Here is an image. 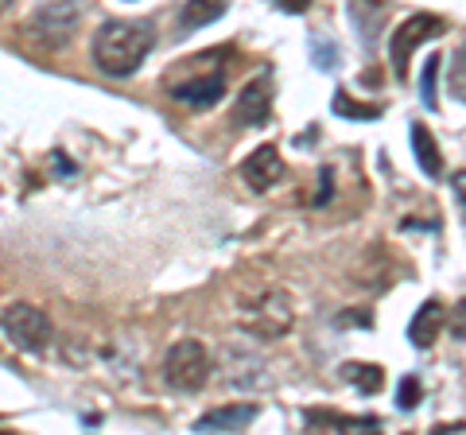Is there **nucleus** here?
Here are the masks:
<instances>
[{"instance_id": "1a4fd4ad", "label": "nucleus", "mask_w": 466, "mask_h": 435, "mask_svg": "<svg viewBox=\"0 0 466 435\" xmlns=\"http://www.w3.org/2000/svg\"><path fill=\"white\" fill-rule=\"evenodd\" d=\"M257 420V404H226V409H214L202 420H195V431H241Z\"/></svg>"}, {"instance_id": "f257e3e1", "label": "nucleus", "mask_w": 466, "mask_h": 435, "mask_svg": "<svg viewBox=\"0 0 466 435\" xmlns=\"http://www.w3.org/2000/svg\"><path fill=\"white\" fill-rule=\"evenodd\" d=\"M156 47V32L148 20H109L94 35V63L113 78H125L148 59Z\"/></svg>"}, {"instance_id": "6e6552de", "label": "nucleus", "mask_w": 466, "mask_h": 435, "mask_svg": "<svg viewBox=\"0 0 466 435\" xmlns=\"http://www.w3.org/2000/svg\"><path fill=\"white\" fill-rule=\"evenodd\" d=\"M241 179L249 183L253 191H268V187H276V183L284 179V159H280V152H276L272 144L257 148V152L241 164Z\"/></svg>"}, {"instance_id": "ddd939ff", "label": "nucleus", "mask_w": 466, "mask_h": 435, "mask_svg": "<svg viewBox=\"0 0 466 435\" xmlns=\"http://www.w3.org/2000/svg\"><path fill=\"white\" fill-rule=\"evenodd\" d=\"M342 377H346V381L350 385H358L361 389V393H381V366H366V361H346V366H342Z\"/></svg>"}, {"instance_id": "a211bd4d", "label": "nucleus", "mask_w": 466, "mask_h": 435, "mask_svg": "<svg viewBox=\"0 0 466 435\" xmlns=\"http://www.w3.org/2000/svg\"><path fill=\"white\" fill-rule=\"evenodd\" d=\"M334 113H342V117H361V121L377 117L373 106H354V101H346V94H334Z\"/></svg>"}, {"instance_id": "4be33fe9", "label": "nucleus", "mask_w": 466, "mask_h": 435, "mask_svg": "<svg viewBox=\"0 0 466 435\" xmlns=\"http://www.w3.org/2000/svg\"><path fill=\"white\" fill-rule=\"evenodd\" d=\"M431 435H466V424H440L431 428Z\"/></svg>"}, {"instance_id": "dca6fc26", "label": "nucleus", "mask_w": 466, "mask_h": 435, "mask_svg": "<svg viewBox=\"0 0 466 435\" xmlns=\"http://www.w3.org/2000/svg\"><path fill=\"white\" fill-rule=\"evenodd\" d=\"M222 5H210V8H202V5H187L183 8V27H198V24H210V20H218L222 16Z\"/></svg>"}, {"instance_id": "7ed1b4c3", "label": "nucleus", "mask_w": 466, "mask_h": 435, "mask_svg": "<svg viewBox=\"0 0 466 435\" xmlns=\"http://www.w3.org/2000/svg\"><path fill=\"white\" fill-rule=\"evenodd\" d=\"M291 319H296V308H291V296L284 288H265V292H257L253 299L241 303V315L238 323L249 330L253 339H284L291 330Z\"/></svg>"}, {"instance_id": "423d86ee", "label": "nucleus", "mask_w": 466, "mask_h": 435, "mask_svg": "<svg viewBox=\"0 0 466 435\" xmlns=\"http://www.w3.org/2000/svg\"><path fill=\"white\" fill-rule=\"evenodd\" d=\"M5 330L24 350H43L51 342V319L39 308H32V303H12L5 311Z\"/></svg>"}, {"instance_id": "9d476101", "label": "nucleus", "mask_w": 466, "mask_h": 435, "mask_svg": "<svg viewBox=\"0 0 466 435\" xmlns=\"http://www.w3.org/2000/svg\"><path fill=\"white\" fill-rule=\"evenodd\" d=\"M440 330H443V308H440V299H428L424 308L416 311L412 327H408V339H412L420 350H428V346L440 339Z\"/></svg>"}, {"instance_id": "9b49d317", "label": "nucleus", "mask_w": 466, "mask_h": 435, "mask_svg": "<svg viewBox=\"0 0 466 435\" xmlns=\"http://www.w3.org/2000/svg\"><path fill=\"white\" fill-rule=\"evenodd\" d=\"M412 148H416V159H420V167H424V176L440 179L443 176V156H440V148H435V137H431L428 125H412Z\"/></svg>"}, {"instance_id": "6ab92c4d", "label": "nucleus", "mask_w": 466, "mask_h": 435, "mask_svg": "<svg viewBox=\"0 0 466 435\" xmlns=\"http://www.w3.org/2000/svg\"><path fill=\"white\" fill-rule=\"evenodd\" d=\"M420 393H424V389H420V381L416 377H400V389H397V409H416V400H420Z\"/></svg>"}, {"instance_id": "f03ea898", "label": "nucleus", "mask_w": 466, "mask_h": 435, "mask_svg": "<svg viewBox=\"0 0 466 435\" xmlns=\"http://www.w3.org/2000/svg\"><path fill=\"white\" fill-rule=\"evenodd\" d=\"M226 51H207V55H195V59H183L179 70L167 78V90L175 101H183V106H214L218 97L226 94Z\"/></svg>"}, {"instance_id": "0eeeda50", "label": "nucleus", "mask_w": 466, "mask_h": 435, "mask_svg": "<svg viewBox=\"0 0 466 435\" xmlns=\"http://www.w3.org/2000/svg\"><path fill=\"white\" fill-rule=\"evenodd\" d=\"M268 109H272V90H268V82H265V78H253V82L238 94V101H233L229 121L241 125V128H253V125H265V121H268Z\"/></svg>"}, {"instance_id": "2eb2a0df", "label": "nucleus", "mask_w": 466, "mask_h": 435, "mask_svg": "<svg viewBox=\"0 0 466 435\" xmlns=\"http://www.w3.org/2000/svg\"><path fill=\"white\" fill-rule=\"evenodd\" d=\"M440 66H443V63L435 59V55L424 63V82H420V97H424V106H428V109L440 106V97H435V78H440Z\"/></svg>"}, {"instance_id": "f3484780", "label": "nucleus", "mask_w": 466, "mask_h": 435, "mask_svg": "<svg viewBox=\"0 0 466 435\" xmlns=\"http://www.w3.org/2000/svg\"><path fill=\"white\" fill-rule=\"evenodd\" d=\"M311 55H315V66L319 70H334V63H339V47L334 43H323V39H311Z\"/></svg>"}, {"instance_id": "20e7f679", "label": "nucleus", "mask_w": 466, "mask_h": 435, "mask_svg": "<svg viewBox=\"0 0 466 435\" xmlns=\"http://www.w3.org/2000/svg\"><path fill=\"white\" fill-rule=\"evenodd\" d=\"M164 377L171 389H183V393H195V389L207 385L210 377V350L198 339H183L175 342L167 358H164Z\"/></svg>"}, {"instance_id": "4468645a", "label": "nucleus", "mask_w": 466, "mask_h": 435, "mask_svg": "<svg viewBox=\"0 0 466 435\" xmlns=\"http://www.w3.org/2000/svg\"><path fill=\"white\" fill-rule=\"evenodd\" d=\"M447 86H451V94H455L459 101H466V43H462V47L455 51V59H451Z\"/></svg>"}, {"instance_id": "39448f33", "label": "nucleus", "mask_w": 466, "mask_h": 435, "mask_svg": "<svg viewBox=\"0 0 466 435\" xmlns=\"http://www.w3.org/2000/svg\"><path fill=\"white\" fill-rule=\"evenodd\" d=\"M443 20L431 16V12H420V16H408L397 32L389 35V55H392V75L397 78H408V63H412V51L420 43H428L435 35H443Z\"/></svg>"}, {"instance_id": "f8f14e48", "label": "nucleus", "mask_w": 466, "mask_h": 435, "mask_svg": "<svg viewBox=\"0 0 466 435\" xmlns=\"http://www.w3.org/2000/svg\"><path fill=\"white\" fill-rule=\"evenodd\" d=\"M35 27H43V32H55V39H66V32L78 24V8L75 5H47L35 12Z\"/></svg>"}, {"instance_id": "aec40b11", "label": "nucleus", "mask_w": 466, "mask_h": 435, "mask_svg": "<svg viewBox=\"0 0 466 435\" xmlns=\"http://www.w3.org/2000/svg\"><path fill=\"white\" fill-rule=\"evenodd\" d=\"M451 330H455V335H466V296L459 299V308L451 311Z\"/></svg>"}, {"instance_id": "412c9836", "label": "nucleus", "mask_w": 466, "mask_h": 435, "mask_svg": "<svg viewBox=\"0 0 466 435\" xmlns=\"http://www.w3.org/2000/svg\"><path fill=\"white\" fill-rule=\"evenodd\" d=\"M451 183H455V195H459V207H462V214H466V171H459V176H455V179H451Z\"/></svg>"}]
</instances>
